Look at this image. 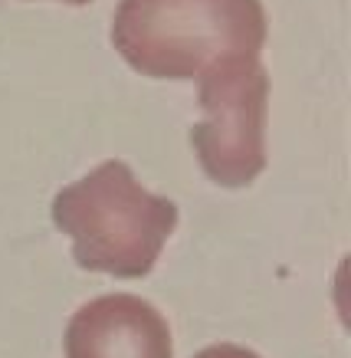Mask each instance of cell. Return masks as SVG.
Listing matches in <instances>:
<instances>
[{
  "label": "cell",
  "mask_w": 351,
  "mask_h": 358,
  "mask_svg": "<svg viewBox=\"0 0 351 358\" xmlns=\"http://www.w3.org/2000/svg\"><path fill=\"white\" fill-rule=\"evenodd\" d=\"M112 46L148 79H197L266 46L263 0H119Z\"/></svg>",
  "instance_id": "cell-1"
},
{
  "label": "cell",
  "mask_w": 351,
  "mask_h": 358,
  "mask_svg": "<svg viewBox=\"0 0 351 358\" xmlns=\"http://www.w3.org/2000/svg\"><path fill=\"white\" fill-rule=\"evenodd\" d=\"M53 224L73 240V260L89 273L142 280L177 227V204L138 185L112 158L53 197Z\"/></svg>",
  "instance_id": "cell-2"
},
{
  "label": "cell",
  "mask_w": 351,
  "mask_h": 358,
  "mask_svg": "<svg viewBox=\"0 0 351 358\" xmlns=\"http://www.w3.org/2000/svg\"><path fill=\"white\" fill-rule=\"evenodd\" d=\"M200 79L204 119L191 129V145L214 185L246 187L266 171L269 73L260 56H230Z\"/></svg>",
  "instance_id": "cell-3"
},
{
  "label": "cell",
  "mask_w": 351,
  "mask_h": 358,
  "mask_svg": "<svg viewBox=\"0 0 351 358\" xmlns=\"http://www.w3.org/2000/svg\"><path fill=\"white\" fill-rule=\"evenodd\" d=\"M66 358H174V345L167 319L148 299L112 293L73 313Z\"/></svg>",
  "instance_id": "cell-4"
},
{
  "label": "cell",
  "mask_w": 351,
  "mask_h": 358,
  "mask_svg": "<svg viewBox=\"0 0 351 358\" xmlns=\"http://www.w3.org/2000/svg\"><path fill=\"white\" fill-rule=\"evenodd\" d=\"M194 358H260V355L250 352V348H243V345H233V342H220V345H207Z\"/></svg>",
  "instance_id": "cell-5"
},
{
  "label": "cell",
  "mask_w": 351,
  "mask_h": 358,
  "mask_svg": "<svg viewBox=\"0 0 351 358\" xmlns=\"http://www.w3.org/2000/svg\"><path fill=\"white\" fill-rule=\"evenodd\" d=\"M63 3H76V7H82V3H92V0H63Z\"/></svg>",
  "instance_id": "cell-6"
}]
</instances>
